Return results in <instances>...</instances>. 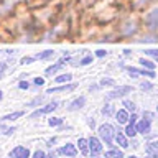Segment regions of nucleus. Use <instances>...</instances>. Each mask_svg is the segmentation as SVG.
<instances>
[{"label": "nucleus", "mask_w": 158, "mask_h": 158, "mask_svg": "<svg viewBox=\"0 0 158 158\" xmlns=\"http://www.w3.org/2000/svg\"><path fill=\"white\" fill-rule=\"evenodd\" d=\"M97 132H99V138H101L106 145H112L117 132H115V128H114L110 123H102V125L97 128Z\"/></svg>", "instance_id": "1"}, {"label": "nucleus", "mask_w": 158, "mask_h": 158, "mask_svg": "<svg viewBox=\"0 0 158 158\" xmlns=\"http://www.w3.org/2000/svg\"><path fill=\"white\" fill-rule=\"evenodd\" d=\"M145 27L150 33L158 31V7L152 8L150 12L145 15Z\"/></svg>", "instance_id": "2"}, {"label": "nucleus", "mask_w": 158, "mask_h": 158, "mask_svg": "<svg viewBox=\"0 0 158 158\" xmlns=\"http://www.w3.org/2000/svg\"><path fill=\"white\" fill-rule=\"evenodd\" d=\"M132 91H133L132 86H115L110 92H107V99L109 101H114V99H118V97H125Z\"/></svg>", "instance_id": "3"}, {"label": "nucleus", "mask_w": 158, "mask_h": 158, "mask_svg": "<svg viewBox=\"0 0 158 158\" xmlns=\"http://www.w3.org/2000/svg\"><path fill=\"white\" fill-rule=\"evenodd\" d=\"M59 107V102H49L46 104V106H43V107H40L38 110H35L31 115H30V118H35V117H40V115H44V114H49V112H53V110H56V109Z\"/></svg>", "instance_id": "4"}, {"label": "nucleus", "mask_w": 158, "mask_h": 158, "mask_svg": "<svg viewBox=\"0 0 158 158\" xmlns=\"http://www.w3.org/2000/svg\"><path fill=\"white\" fill-rule=\"evenodd\" d=\"M89 152L92 156H97L102 152V140L97 137H91L89 138Z\"/></svg>", "instance_id": "5"}, {"label": "nucleus", "mask_w": 158, "mask_h": 158, "mask_svg": "<svg viewBox=\"0 0 158 158\" xmlns=\"http://www.w3.org/2000/svg\"><path fill=\"white\" fill-rule=\"evenodd\" d=\"M137 30H138V27H137L135 20H127L122 27V35L123 36H132V35L137 33Z\"/></svg>", "instance_id": "6"}, {"label": "nucleus", "mask_w": 158, "mask_h": 158, "mask_svg": "<svg viewBox=\"0 0 158 158\" xmlns=\"http://www.w3.org/2000/svg\"><path fill=\"white\" fill-rule=\"evenodd\" d=\"M135 127H137V132H138V133L147 135V133H150V130H152V120H150V118H145V117H143L142 120L137 122Z\"/></svg>", "instance_id": "7"}, {"label": "nucleus", "mask_w": 158, "mask_h": 158, "mask_svg": "<svg viewBox=\"0 0 158 158\" xmlns=\"http://www.w3.org/2000/svg\"><path fill=\"white\" fill-rule=\"evenodd\" d=\"M77 87L76 82H68V84H61V86L58 87H49L46 94H53V92H69V91H74V89Z\"/></svg>", "instance_id": "8"}, {"label": "nucleus", "mask_w": 158, "mask_h": 158, "mask_svg": "<svg viewBox=\"0 0 158 158\" xmlns=\"http://www.w3.org/2000/svg\"><path fill=\"white\" fill-rule=\"evenodd\" d=\"M84 106H86V97H84V96H79V97H76V99H74V101H71V102H69V106H68V110L74 112V110H79V109H82Z\"/></svg>", "instance_id": "9"}, {"label": "nucleus", "mask_w": 158, "mask_h": 158, "mask_svg": "<svg viewBox=\"0 0 158 158\" xmlns=\"http://www.w3.org/2000/svg\"><path fill=\"white\" fill-rule=\"evenodd\" d=\"M10 158H30V150L25 147H17L10 152Z\"/></svg>", "instance_id": "10"}, {"label": "nucleus", "mask_w": 158, "mask_h": 158, "mask_svg": "<svg viewBox=\"0 0 158 158\" xmlns=\"http://www.w3.org/2000/svg\"><path fill=\"white\" fill-rule=\"evenodd\" d=\"M58 153H61V155H64V156H76L77 155V150H76V147H74L73 143H66L64 147L59 148Z\"/></svg>", "instance_id": "11"}, {"label": "nucleus", "mask_w": 158, "mask_h": 158, "mask_svg": "<svg viewBox=\"0 0 158 158\" xmlns=\"http://www.w3.org/2000/svg\"><path fill=\"white\" fill-rule=\"evenodd\" d=\"M128 118H130V115H128L127 109H120V110L115 112V120L118 123H128Z\"/></svg>", "instance_id": "12"}, {"label": "nucleus", "mask_w": 158, "mask_h": 158, "mask_svg": "<svg viewBox=\"0 0 158 158\" xmlns=\"http://www.w3.org/2000/svg\"><path fill=\"white\" fill-rule=\"evenodd\" d=\"M147 153L152 158H158V140H153L147 145Z\"/></svg>", "instance_id": "13"}, {"label": "nucleus", "mask_w": 158, "mask_h": 158, "mask_svg": "<svg viewBox=\"0 0 158 158\" xmlns=\"http://www.w3.org/2000/svg\"><path fill=\"white\" fill-rule=\"evenodd\" d=\"M115 142H117L122 148H127V147H128V140H127L125 132H120V130H118V132L115 133Z\"/></svg>", "instance_id": "14"}, {"label": "nucleus", "mask_w": 158, "mask_h": 158, "mask_svg": "<svg viewBox=\"0 0 158 158\" xmlns=\"http://www.w3.org/2000/svg\"><path fill=\"white\" fill-rule=\"evenodd\" d=\"M73 81V74L71 73H64V74H58L56 77H54V82L58 84H68Z\"/></svg>", "instance_id": "15"}, {"label": "nucleus", "mask_w": 158, "mask_h": 158, "mask_svg": "<svg viewBox=\"0 0 158 158\" xmlns=\"http://www.w3.org/2000/svg\"><path fill=\"white\" fill-rule=\"evenodd\" d=\"M77 147H79V150H81L82 155H89V140H86V138H79L77 140Z\"/></svg>", "instance_id": "16"}, {"label": "nucleus", "mask_w": 158, "mask_h": 158, "mask_svg": "<svg viewBox=\"0 0 158 158\" xmlns=\"http://www.w3.org/2000/svg\"><path fill=\"white\" fill-rule=\"evenodd\" d=\"M138 64H140V66H143L145 69H155V68H156V66H155V61H152V59H148V58H145V56L138 58Z\"/></svg>", "instance_id": "17"}, {"label": "nucleus", "mask_w": 158, "mask_h": 158, "mask_svg": "<svg viewBox=\"0 0 158 158\" xmlns=\"http://www.w3.org/2000/svg\"><path fill=\"white\" fill-rule=\"evenodd\" d=\"M155 41H158V35L156 33H150V35H147V36L137 40V43H155Z\"/></svg>", "instance_id": "18"}, {"label": "nucleus", "mask_w": 158, "mask_h": 158, "mask_svg": "<svg viewBox=\"0 0 158 158\" xmlns=\"http://www.w3.org/2000/svg\"><path fill=\"white\" fill-rule=\"evenodd\" d=\"M61 68H63V64L61 63H56V64H53V66L46 68L44 74H46V76H53V74H56L58 71H61Z\"/></svg>", "instance_id": "19"}, {"label": "nucleus", "mask_w": 158, "mask_h": 158, "mask_svg": "<svg viewBox=\"0 0 158 158\" xmlns=\"http://www.w3.org/2000/svg\"><path fill=\"white\" fill-rule=\"evenodd\" d=\"M104 158H123V153L120 150H117V148H110Z\"/></svg>", "instance_id": "20"}, {"label": "nucleus", "mask_w": 158, "mask_h": 158, "mask_svg": "<svg viewBox=\"0 0 158 158\" xmlns=\"http://www.w3.org/2000/svg\"><path fill=\"white\" fill-rule=\"evenodd\" d=\"M54 56V49H44V51L36 54V59H49Z\"/></svg>", "instance_id": "21"}, {"label": "nucleus", "mask_w": 158, "mask_h": 158, "mask_svg": "<svg viewBox=\"0 0 158 158\" xmlns=\"http://www.w3.org/2000/svg\"><path fill=\"white\" fill-rule=\"evenodd\" d=\"M145 56H148V58H152L153 61H158V48H148V49H145Z\"/></svg>", "instance_id": "22"}, {"label": "nucleus", "mask_w": 158, "mask_h": 158, "mask_svg": "<svg viewBox=\"0 0 158 158\" xmlns=\"http://www.w3.org/2000/svg\"><path fill=\"white\" fill-rule=\"evenodd\" d=\"M99 84H101V87H115V81L112 77H102Z\"/></svg>", "instance_id": "23"}, {"label": "nucleus", "mask_w": 158, "mask_h": 158, "mask_svg": "<svg viewBox=\"0 0 158 158\" xmlns=\"http://www.w3.org/2000/svg\"><path fill=\"white\" fill-rule=\"evenodd\" d=\"M22 115H23V110H17V112H13V114H8V115H3L2 120H3V122L15 120V118H18V117H22Z\"/></svg>", "instance_id": "24"}, {"label": "nucleus", "mask_w": 158, "mask_h": 158, "mask_svg": "<svg viewBox=\"0 0 158 158\" xmlns=\"http://www.w3.org/2000/svg\"><path fill=\"white\" fill-rule=\"evenodd\" d=\"M123 132H125V135H127V137H132V138L138 133V132H137V127H135V125H132V123H128L127 128H125Z\"/></svg>", "instance_id": "25"}, {"label": "nucleus", "mask_w": 158, "mask_h": 158, "mask_svg": "<svg viewBox=\"0 0 158 158\" xmlns=\"http://www.w3.org/2000/svg\"><path fill=\"white\" fill-rule=\"evenodd\" d=\"M122 104H123V107H125L128 112H135L137 106H135V104H133L132 101H127V99H123V102H122Z\"/></svg>", "instance_id": "26"}, {"label": "nucleus", "mask_w": 158, "mask_h": 158, "mask_svg": "<svg viewBox=\"0 0 158 158\" xmlns=\"http://www.w3.org/2000/svg\"><path fill=\"white\" fill-rule=\"evenodd\" d=\"M140 76H145V77L153 79V77H155V71H153V69H145V68H142V69H140Z\"/></svg>", "instance_id": "27"}, {"label": "nucleus", "mask_w": 158, "mask_h": 158, "mask_svg": "<svg viewBox=\"0 0 158 158\" xmlns=\"http://www.w3.org/2000/svg\"><path fill=\"white\" fill-rule=\"evenodd\" d=\"M102 114H104V115H107V117H110L114 114V106H112V104H106V106L102 107Z\"/></svg>", "instance_id": "28"}, {"label": "nucleus", "mask_w": 158, "mask_h": 158, "mask_svg": "<svg viewBox=\"0 0 158 158\" xmlns=\"http://www.w3.org/2000/svg\"><path fill=\"white\" fill-rule=\"evenodd\" d=\"M125 69H127V73L130 74L132 77H138V76H140V69H138V68H133V66H127Z\"/></svg>", "instance_id": "29"}, {"label": "nucleus", "mask_w": 158, "mask_h": 158, "mask_svg": "<svg viewBox=\"0 0 158 158\" xmlns=\"http://www.w3.org/2000/svg\"><path fill=\"white\" fill-rule=\"evenodd\" d=\"M138 87H140L142 91L148 92V91H152V89H153V84H152L150 81H142V82H140V86H138Z\"/></svg>", "instance_id": "30"}, {"label": "nucleus", "mask_w": 158, "mask_h": 158, "mask_svg": "<svg viewBox=\"0 0 158 158\" xmlns=\"http://www.w3.org/2000/svg\"><path fill=\"white\" fill-rule=\"evenodd\" d=\"M92 54H87V56H84L82 59H79V66H87V64L92 63Z\"/></svg>", "instance_id": "31"}, {"label": "nucleus", "mask_w": 158, "mask_h": 158, "mask_svg": "<svg viewBox=\"0 0 158 158\" xmlns=\"http://www.w3.org/2000/svg\"><path fill=\"white\" fill-rule=\"evenodd\" d=\"M48 123H49L51 127H58V125H61V123H63V118H61V117H51V118L48 120Z\"/></svg>", "instance_id": "32"}, {"label": "nucleus", "mask_w": 158, "mask_h": 158, "mask_svg": "<svg viewBox=\"0 0 158 158\" xmlns=\"http://www.w3.org/2000/svg\"><path fill=\"white\" fill-rule=\"evenodd\" d=\"M35 59H36V56H23L22 59H20V64H22V66H25V64H30V63H33Z\"/></svg>", "instance_id": "33"}, {"label": "nucleus", "mask_w": 158, "mask_h": 158, "mask_svg": "<svg viewBox=\"0 0 158 158\" xmlns=\"http://www.w3.org/2000/svg\"><path fill=\"white\" fill-rule=\"evenodd\" d=\"M41 101H43V97H41V96H36V97L33 99V101H30V102L27 104V106H28V107H35V106H36V104H40Z\"/></svg>", "instance_id": "34"}, {"label": "nucleus", "mask_w": 158, "mask_h": 158, "mask_svg": "<svg viewBox=\"0 0 158 158\" xmlns=\"http://www.w3.org/2000/svg\"><path fill=\"white\" fill-rule=\"evenodd\" d=\"M107 49H104V48H99L97 51H96V58H106L107 56Z\"/></svg>", "instance_id": "35"}, {"label": "nucleus", "mask_w": 158, "mask_h": 158, "mask_svg": "<svg viewBox=\"0 0 158 158\" xmlns=\"http://www.w3.org/2000/svg\"><path fill=\"white\" fill-rule=\"evenodd\" d=\"M7 68H8L7 63H0V79L3 77V74H5V71H7Z\"/></svg>", "instance_id": "36"}, {"label": "nucleus", "mask_w": 158, "mask_h": 158, "mask_svg": "<svg viewBox=\"0 0 158 158\" xmlns=\"http://www.w3.org/2000/svg\"><path fill=\"white\" fill-rule=\"evenodd\" d=\"M31 158H46V155H44V152H41V150H36L33 153V156Z\"/></svg>", "instance_id": "37"}, {"label": "nucleus", "mask_w": 158, "mask_h": 158, "mask_svg": "<svg viewBox=\"0 0 158 158\" xmlns=\"http://www.w3.org/2000/svg\"><path fill=\"white\" fill-rule=\"evenodd\" d=\"M33 82H35V86H43V84H44V79L38 76V77L33 79Z\"/></svg>", "instance_id": "38"}, {"label": "nucleus", "mask_w": 158, "mask_h": 158, "mask_svg": "<svg viewBox=\"0 0 158 158\" xmlns=\"http://www.w3.org/2000/svg\"><path fill=\"white\" fill-rule=\"evenodd\" d=\"M18 87L25 91V89H28V87H30V84H28L27 81H20V82H18Z\"/></svg>", "instance_id": "39"}, {"label": "nucleus", "mask_w": 158, "mask_h": 158, "mask_svg": "<svg viewBox=\"0 0 158 158\" xmlns=\"http://www.w3.org/2000/svg\"><path fill=\"white\" fill-rule=\"evenodd\" d=\"M13 132H15V127H10V128H5L3 133H5V135H12Z\"/></svg>", "instance_id": "40"}, {"label": "nucleus", "mask_w": 158, "mask_h": 158, "mask_svg": "<svg viewBox=\"0 0 158 158\" xmlns=\"http://www.w3.org/2000/svg\"><path fill=\"white\" fill-rule=\"evenodd\" d=\"M143 117H147V118H150V120H152V118H153V114L147 110V112H143Z\"/></svg>", "instance_id": "41"}, {"label": "nucleus", "mask_w": 158, "mask_h": 158, "mask_svg": "<svg viewBox=\"0 0 158 158\" xmlns=\"http://www.w3.org/2000/svg\"><path fill=\"white\" fill-rule=\"evenodd\" d=\"M123 56H132V51L128 48H125V49H123Z\"/></svg>", "instance_id": "42"}, {"label": "nucleus", "mask_w": 158, "mask_h": 158, "mask_svg": "<svg viewBox=\"0 0 158 158\" xmlns=\"http://www.w3.org/2000/svg\"><path fill=\"white\" fill-rule=\"evenodd\" d=\"M99 87H101V84H99V86H97V84H96V86H91V87H89V91H96V89H99Z\"/></svg>", "instance_id": "43"}, {"label": "nucleus", "mask_w": 158, "mask_h": 158, "mask_svg": "<svg viewBox=\"0 0 158 158\" xmlns=\"http://www.w3.org/2000/svg\"><path fill=\"white\" fill-rule=\"evenodd\" d=\"M148 2H152V0H138V5H143V3H148Z\"/></svg>", "instance_id": "44"}, {"label": "nucleus", "mask_w": 158, "mask_h": 158, "mask_svg": "<svg viewBox=\"0 0 158 158\" xmlns=\"http://www.w3.org/2000/svg\"><path fill=\"white\" fill-rule=\"evenodd\" d=\"M2 97H3V92H2V91H0V101H2Z\"/></svg>", "instance_id": "45"}, {"label": "nucleus", "mask_w": 158, "mask_h": 158, "mask_svg": "<svg viewBox=\"0 0 158 158\" xmlns=\"http://www.w3.org/2000/svg\"><path fill=\"white\" fill-rule=\"evenodd\" d=\"M156 114H158V106H156Z\"/></svg>", "instance_id": "46"}, {"label": "nucleus", "mask_w": 158, "mask_h": 158, "mask_svg": "<svg viewBox=\"0 0 158 158\" xmlns=\"http://www.w3.org/2000/svg\"><path fill=\"white\" fill-rule=\"evenodd\" d=\"M130 158H138V156H130Z\"/></svg>", "instance_id": "47"}]
</instances>
